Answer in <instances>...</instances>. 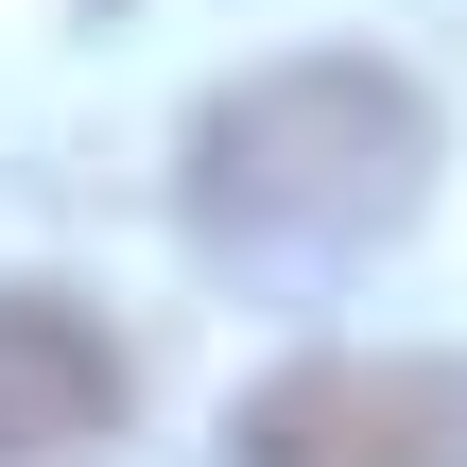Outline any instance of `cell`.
Instances as JSON below:
<instances>
[{"label":"cell","mask_w":467,"mask_h":467,"mask_svg":"<svg viewBox=\"0 0 467 467\" xmlns=\"http://www.w3.org/2000/svg\"><path fill=\"white\" fill-rule=\"evenodd\" d=\"M416 191H433V104L381 52H277V69H243L191 121V173H173L191 243L225 277H347L364 243L416 225Z\"/></svg>","instance_id":"1"},{"label":"cell","mask_w":467,"mask_h":467,"mask_svg":"<svg viewBox=\"0 0 467 467\" xmlns=\"http://www.w3.org/2000/svg\"><path fill=\"white\" fill-rule=\"evenodd\" d=\"M243 467H467V364L433 347H312L277 364L243 416H225Z\"/></svg>","instance_id":"2"},{"label":"cell","mask_w":467,"mask_h":467,"mask_svg":"<svg viewBox=\"0 0 467 467\" xmlns=\"http://www.w3.org/2000/svg\"><path fill=\"white\" fill-rule=\"evenodd\" d=\"M121 416H139L121 329L52 277H0V467H104Z\"/></svg>","instance_id":"3"}]
</instances>
